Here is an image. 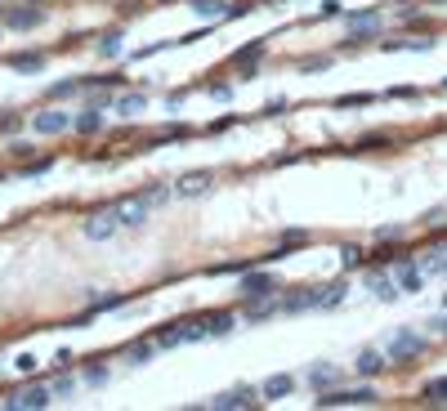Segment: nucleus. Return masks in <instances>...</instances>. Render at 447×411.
<instances>
[{
	"label": "nucleus",
	"instance_id": "c756f323",
	"mask_svg": "<svg viewBox=\"0 0 447 411\" xmlns=\"http://www.w3.org/2000/svg\"><path fill=\"white\" fill-rule=\"evenodd\" d=\"M76 90H81V81H54V86L45 90V94H50V99H72Z\"/></svg>",
	"mask_w": 447,
	"mask_h": 411
},
{
	"label": "nucleus",
	"instance_id": "e433bc0d",
	"mask_svg": "<svg viewBox=\"0 0 447 411\" xmlns=\"http://www.w3.org/2000/svg\"><path fill=\"white\" fill-rule=\"evenodd\" d=\"M32 152H36V148H32L27 139H14V143H9V156H14V161H27Z\"/></svg>",
	"mask_w": 447,
	"mask_h": 411
},
{
	"label": "nucleus",
	"instance_id": "6ab92c4d",
	"mask_svg": "<svg viewBox=\"0 0 447 411\" xmlns=\"http://www.w3.org/2000/svg\"><path fill=\"white\" fill-rule=\"evenodd\" d=\"M425 269H416V264H407V269L403 273H398V291H403V295H420V291H425Z\"/></svg>",
	"mask_w": 447,
	"mask_h": 411
},
{
	"label": "nucleus",
	"instance_id": "6e6552de",
	"mask_svg": "<svg viewBox=\"0 0 447 411\" xmlns=\"http://www.w3.org/2000/svg\"><path fill=\"white\" fill-rule=\"evenodd\" d=\"M112 210H116V224L121 228H143V224H148V215H152V206L143 201V197H130V201L112 206Z\"/></svg>",
	"mask_w": 447,
	"mask_h": 411
},
{
	"label": "nucleus",
	"instance_id": "412c9836",
	"mask_svg": "<svg viewBox=\"0 0 447 411\" xmlns=\"http://www.w3.org/2000/svg\"><path fill=\"white\" fill-rule=\"evenodd\" d=\"M420 403H425V407H447V376L429 380L425 389H420Z\"/></svg>",
	"mask_w": 447,
	"mask_h": 411
},
{
	"label": "nucleus",
	"instance_id": "f704fd0d",
	"mask_svg": "<svg viewBox=\"0 0 447 411\" xmlns=\"http://www.w3.org/2000/svg\"><path fill=\"white\" fill-rule=\"evenodd\" d=\"M50 166H54L50 156H41V161H27V166H22L18 175H22V179H36V175H45V170H50Z\"/></svg>",
	"mask_w": 447,
	"mask_h": 411
},
{
	"label": "nucleus",
	"instance_id": "393cba45",
	"mask_svg": "<svg viewBox=\"0 0 447 411\" xmlns=\"http://www.w3.org/2000/svg\"><path fill=\"white\" fill-rule=\"evenodd\" d=\"M121 41H126V36H121V27L103 32V36H99V54H103V58H116V54H121Z\"/></svg>",
	"mask_w": 447,
	"mask_h": 411
},
{
	"label": "nucleus",
	"instance_id": "49530a36",
	"mask_svg": "<svg viewBox=\"0 0 447 411\" xmlns=\"http://www.w3.org/2000/svg\"><path fill=\"white\" fill-rule=\"evenodd\" d=\"M211 99H220V103L233 99V86H211Z\"/></svg>",
	"mask_w": 447,
	"mask_h": 411
},
{
	"label": "nucleus",
	"instance_id": "f257e3e1",
	"mask_svg": "<svg viewBox=\"0 0 447 411\" xmlns=\"http://www.w3.org/2000/svg\"><path fill=\"white\" fill-rule=\"evenodd\" d=\"M345 295H349V282H345V277H335V282H327V286H309V291L286 295L282 299V313H322V309L345 304Z\"/></svg>",
	"mask_w": 447,
	"mask_h": 411
},
{
	"label": "nucleus",
	"instance_id": "a211bd4d",
	"mask_svg": "<svg viewBox=\"0 0 447 411\" xmlns=\"http://www.w3.org/2000/svg\"><path fill=\"white\" fill-rule=\"evenodd\" d=\"M41 22H45V9H9L5 14V27H14V32L41 27Z\"/></svg>",
	"mask_w": 447,
	"mask_h": 411
},
{
	"label": "nucleus",
	"instance_id": "5701e85b",
	"mask_svg": "<svg viewBox=\"0 0 447 411\" xmlns=\"http://www.w3.org/2000/svg\"><path fill=\"white\" fill-rule=\"evenodd\" d=\"M152 353H156L152 335H148V340H135V344H126V358H130V367H143V362H148Z\"/></svg>",
	"mask_w": 447,
	"mask_h": 411
},
{
	"label": "nucleus",
	"instance_id": "7ed1b4c3",
	"mask_svg": "<svg viewBox=\"0 0 447 411\" xmlns=\"http://www.w3.org/2000/svg\"><path fill=\"white\" fill-rule=\"evenodd\" d=\"M429 349V340L420 331H412V326H403V331H394V340L385 344V353H389L394 362H412V358H420Z\"/></svg>",
	"mask_w": 447,
	"mask_h": 411
},
{
	"label": "nucleus",
	"instance_id": "cd10ccee",
	"mask_svg": "<svg viewBox=\"0 0 447 411\" xmlns=\"http://www.w3.org/2000/svg\"><path fill=\"white\" fill-rule=\"evenodd\" d=\"M139 197H143V201H148V206H152V210H156V206H166V201H171V197H175V188H166V184H156V188H148V192H139Z\"/></svg>",
	"mask_w": 447,
	"mask_h": 411
},
{
	"label": "nucleus",
	"instance_id": "9d476101",
	"mask_svg": "<svg viewBox=\"0 0 447 411\" xmlns=\"http://www.w3.org/2000/svg\"><path fill=\"white\" fill-rule=\"evenodd\" d=\"M32 130H36V135H63V130H72V112H63V107L36 112L32 116Z\"/></svg>",
	"mask_w": 447,
	"mask_h": 411
},
{
	"label": "nucleus",
	"instance_id": "dca6fc26",
	"mask_svg": "<svg viewBox=\"0 0 447 411\" xmlns=\"http://www.w3.org/2000/svg\"><path fill=\"white\" fill-rule=\"evenodd\" d=\"M152 344H156V349H179V344H188V322H171L166 331H152Z\"/></svg>",
	"mask_w": 447,
	"mask_h": 411
},
{
	"label": "nucleus",
	"instance_id": "4be33fe9",
	"mask_svg": "<svg viewBox=\"0 0 447 411\" xmlns=\"http://www.w3.org/2000/svg\"><path fill=\"white\" fill-rule=\"evenodd\" d=\"M269 50V41H264V36H255V41H246L241 45V50L233 54V67H241V63H260V54Z\"/></svg>",
	"mask_w": 447,
	"mask_h": 411
},
{
	"label": "nucleus",
	"instance_id": "c03bdc74",
	"mask_svg": "<svg viewBox=\"0 0 447 411\" xmlns=\"http://www.w3.org/2000/svg\"><path fill=\"white\" fill-rule=\"evenodd\" d=\"M362 148H389V135H367V139H362Z\"/></svg>",
	"mask_w": 447,
	"mask_h": 411
},
{
	"label": "nucleus",
	"instance_id": "c9c22d12",
	"mask_svg": "<svg viewBox=\"0 0 447 411\" xmlns=\"http://www.w3.org/2000/svg\"><path fill=\"white\" fill-rule=\"evenodd\" d=\"M309 241V228H282V246H300Z\"/></svg>",
	"mask_w": 447,
	"mask_h": 411
},
{
	"label": "nucleus",
	"instance_id": "39448f33",
	"mask_svg": "<svg viewBox=\"0 0 447 411\" xmlns=\"http://www.w3.org/2000/svg\"><path fill=\"white\" fill-rule=\"evenodd\" d=\"M50 403H54L50 384H27V389H14V393L5 398L9 411H41V407H50Z\"/></svg>",
	"mask_w": 447,
	"mask_h": 411
},
{
	"label": "nucleus",
	"instance_id": "a19ab883",
	"mask_svg": "<svg viewBox=\"0 0 447 411\" xmlns=\"http://www.w3.org/2000/svg\"><path fill=\"white\" fill-rule=\"evenodd\" d=\"M443 220H447V206H434V210L420 215V224H443Z\"/></svg>",
	"mask_w": 447,
	"mask_h": 411
},
{
	"label": "nucleus",
	"instance_id": "0eeeda50",
	"mask_svg": "<svg viewBox=\"0 0 447 411\" xmlns=\"http://www.w3.org/2000/svg\"><path fill=\"white\" fill-rule=\"evenodd\" d=\"M81 233H86L90 241H112L121 233V224H116V210H99V215H90L86 224H81Z\"/></svg>",
	"mask_w": 447,
	"mask_h": 411
},
{
	"label": "nucleus",
	"instance_id": "f03ea898",
	"mask_svg": "<svg viewBox=\"0 0 447 411\" xmlns=\"http://www.w3.org/2000/svg\"><path fill=\"white\" fill-rule=\"evenodd\" d=\"M313 403H318V407H371V403H380V393L371 389V384H358V389L331 384V389H322Z\"/></svg>",
	"mask_w": 447,
	"mask_h": 411
},
{
	"label": "nucleus",
	"instance_id": "f8f14e48",
	"mask_svg": "<svg viewBox=\"0 0 447 411\" xmlns=\"http://www.w3.org/2000/svg\"><path fill=\"white\" fill-rule=\"evenodd\" d=\"M211 184H215L211 170H188L175 179V197H201V192H211Z\"/></svg>",
	"mask_w": 447,
	"mask_h": 411
},
{
	"label": "nucleus",
	"instance_id": "9b49d317",
	"mask_svg": "<svg viewBox=\"0 0 447 411\" xmlns=\"http://www.w3.org/2000/svg\"><path fill=\"white\" fill-rule=\"evenodd\" d=\"M345 380V371L335 367V362H318V367H309L305 371V384L313 393H322V389H331V384H340Z\"/></svg>",
	"mask_w": 447,
	"mask_h": 411
},
{
	"label": "nucleus",
	"instance_id": "864d4df0",
	"mask_svg": "<svg viewBox=\"0 0 447 411\" xmlns=\"http://www.w3.org/2000/svg\"><path fill=\"white\" fill-rule=\"evenodd\" d=\"M443 90H447V81H443Z\"/></svg>",
	"mask_w": 447,
	"mask_h": 411
},
{
	"label": "nucleus",
	"instance_id": "37998d69",
	"mask_svg": "<svg viewBox=\"0 0 447 411\" xmlns=\"http://www.w3.org/2000/svg\"><path fill=\"white\" fill-rule=\"evenodd\" d=\"M398 237H403V228H398V224H389V228H376V241H398Z\"/></svg>",
	"mask_w": 447,
	"mask_h": 411
},
{
	"label": "nucleus",
	"instance_id": "58836bf2",
	"mask_svg": "<svg viewBox=\"0 0 447 411\" xmlns=\"http://www.w3.org/2000/svg\"><path fill=\"white\" fill-rule=\"evenodd\" d=\"M18 126H22V116H18V112H5V116H0V135H14Z\"/></svg>",
	"mask_w": 447,
	"mask_h": 411
},
{
	"label": "nucleus",
	"instance_id": "b1692460",
	"mask_svg": "<svg viewBox=\"0 0 447 411\" xmlns=\"http://www.w3.org/2000/svg\"><path fill=\"white\" fill-rule=\"evenodd\" d=\"M9 67H14V72H41L45 54H9Z\"/></svg>",
	"mask_w": 447,
	"mask_h": 411
},
{
	"label": "nucleus",
	"instance_id": "ea45409f",
	"mask_svg": "<svg viewBox=\"0 0 447 411\" xmlns=\"http://www.w3.org/2000/svg\"><path fill=\"white\" fill-rule=\"evenodd\" d=\"M14 367H18V376H32V371H36V358H32V353H18Z\"/></svg>",
	"mask_w": 447,
	"mask_h": 411
},
{
	"label": "nucleus",
	"instance_id": "603ef678",
	"mask_svg": "<svg viewBox=\"0 0 447 411\" xmlns=\"http://www.w3.org/2000/svg\"><path fill=\"white\" fill-rule=\"evenodd\" d=\"M0 184H5V175H0Z\"/></svg>",
	"mask_w": 447,
	"mask_h": 411
},
{
	"label": "nucleus",
	"instance_id": "20e7f679",
	"mask_svg": "<svg viewBox=\"0 0 447 411\" xmlns=\"http://www.w3.org/2000/svg\"><path fill=\"white\" fill-rule=\"evenodd\" d=\"M264 398H260V389H251V384H237V389H224V393H215L211 403H206V411H246V407H260Z\"/></svg>",
	"mask_w": 447,
	"mask_h": 411
},
{
	"label": "nucleus",
	"instance_id": "2f4dec72",
	"mask_svg": "<svg viewBox=\"0 0 447 411\" xmlns=\"http://www.w3.org/2000/svg\"><path fill=\"white\" fill-rule=\"evenodd\" d=\"M376 103V94H345V99H335V107H371Z\"/></svg>",
	"mask_w": 447,
	"mask_h": 411
},
{
	"label": "nucleus",
	"instance_id": "a18cd8bd",
	"mask_svg": "<svg viewBox=\"0 0 447 411\" xmlns=\"http://www.w3.org/2000/svg\"><path fill=\"white\" fill-rule=\"evenodd\" d=\"M394 99H420V90H416V86H398Z\"/></svg>",
	"mask_w": 447,
	"mask_h": 411
},
{
	"label": "nucleus",
	"instance_id": "09e8293b",
	"mask_svg": "<svg viewBox=\"0 0 447 411\" xmlns=\"http://www.w3.org/2000/svg\"><path fill=\"white\" fill-rule=\"evenodd\" d=\"M398 18H403V22H420L425 14H420V9H412V5H407V9H403V14H398Z\"/></svg>",
	"mask_w": 447,
	"mask_h": 411
},
{
	"label": "nucleus",
	"instance_id": "3c124183",
	"mask_svg": "<svg viewBox=\"0 0 447 411\" xmlns=\"http://www.w3.org/2000/svg\"><path fill=\"white\" fill-rule=\"evenodd\" d=\"M443 309H447V291H443Z\"/></svg>",
	"mask_w": 447,
	"mask_h": 411
},
{
	"label": "nucleus",
	"instance_id": "423d86ee",
	"mask_svg": "<svg viewBox=\"0 0 447 411\" xmlns=\"http://www.w3.org/2000/svg\"><path fill=\"white\" fill-rule=\"evenodd\" d=\"M237 291H241V299H264V295H277V291H282V282H277L273 273H251V269H246V277L237 282Z\"/></svg>",
	"mask_w": 447,
	"mask_h": 411
},
{
	"label": "nucleus",
	"instance_id": "c85d7f7f",
	"mask_svg": "<svg viewBox=\"0 0 447 411\" xmlns=\"http://www.w3.org/2000/svg\"><path fill=\"white\" fill-rule=\"evenodd\" d=\"M362 22H380V9H354V14H345V27H362Z\"/></svg>",
	"mask_w": 447,
	"mask_h": 411
},
{
	"label": "nucleus",
	"instance_id": "ddd939ff",
	"mask_svg": "<svg viewBox=\"0 0 447 411\" xmlns=\"http://www.w3.org/2000/svg\"><path fill=\"white\" fill-rule=\"evenodd\" d=\"M389 367V353H385V349H362V353L354 358V371L362 380H371V376H380V371Z\"/></svg>",
	"mask_w": 447,
	"mask_h": 411
},
{
	"label": "nucleus",
	"instance_id": "2eb2a0df",
	"mask_svg": "<svg viewBox=\"0 0 447 411\" xmlns=\"http://www.w3.org/2000/svg\"><path fill=\"white\" fill-rule=\"evenodd\" d=\"M291 389H295V376H269L260 384V398L264 403H282V398H291Z\"/></svg>",
	"mask_w": 447,
	"mask_h": 411
},
{
	"label": "nucleus",
	"instance_id": "72a5a7b5",
	"mask_svg": "<svg viewBox=\"0 0 447 411\" xmlns=\"http://www.w3.org/2000/svg\"><path fill=\"white\" fill-rule=\"evenodd\" d=\"M72 389H76V380H72V376H54V380H50V393H54V398H67Z\"/></svg>",
	"mask_w": 447,
	"mask_h": 411
},
{
	"label": "nucleus",
	"instance_id": "4c0bfd02",
	"mask_svg": "<svg viewBox=\"0 0 447 411\" xmlns=\"http://www.w3.org/2000/svg\"><path fill=\"white\" fill-rule=\"evenodd\" d=\"M251 9H255L251 0H237V5H224V18H246Z\"/></svg>",
	"mask_w": 447,
	"mask_h": 411
},
{
	"label": "nucleus",
	"instance_id": "8fccbe9b",
	"mask_svg": "<svg viewBox=\"0 0 447 411\" xmlns=\"http://www.w3.org/2000/svg\"><path fill=\"white\" fill-rule=\"evenodd\" d=\"M282 107H286V99H269V103H264V112H269V116H277Z\"/></svg>",
	"mask_w": 447,
	"mask_h": 411
},
{
	"label": "nucleus",
	"instance_id": "aec40b11",
	"mask_svg": "<svg viewBox=\"0 0 447 411\" xmlns=\"http://www.w3.org/2000/svg\"><path fill=\"white\" fill-rule=\"evenodd\" d=\"M112 107H116L121 116H139L143 107H148V94H143V90H130V94H116V99H112Z\"/></svg>",
	"mask_w": 447,
	"mask_h": 411
},
{
	"label": "nucleus",
	"instance_id": "f3484780",
	"mask_svg": "<svg viewBox=\"0 0 447 411\" xmlns=\"http://www.w3.org/2000/svg\"><path fill=\"white\" fill-rule=\"evenodd\" d=\"M72 130H76V135H99V130H103V112L86 103L76 116H72Z\"/></svg>",
	"mask_w": 447,
	"mask_h": 411
},
{
	"label": "nucleus",
	"instance_id": "1a4fd4ad",
	"mask_svg": "<svg viewBox=\"0 0 447 411\" xmlns=\"http://www.w3.org/2000/svg\"><path fill=\"white\" fill-rule=\"evenodd\" d=\"M282 313V299L277 295H264V299H241V322H269Z\"/></svg>",
	"mask_w": 447,
	"mask_h": 411
},
{
	"label": "nucleus",
	"instance_id": "4468645a",
	"mask_svg": "<svg viewBox=\"0 0 447 411\" xmlns=\"http://www.w3.org/2000/svg\"><path fill=\"white\" fill-rule=\"evenodd\" d=\"M367 286H371V295H376L380 304H394V299L403 295V291H398V282H394L389 273H367Z\"/></svg>",
	"mask_w": 447,
	"mask_h": 411
},
{
	"label": "nucleus",
	"instance_id": "bb28decb",
	"mask_svg": "<svg viewBox=\"0 0 447 411\" xmlns=\"http://www.w3.org/2000/svg\"><path fill=\"white\" fill-rule=\"evenodd\" d=\"M420 269H425V273H443L447 269V246H434L429 255L420 260Z\"/></svg>",
	"mask_w": 447,
	"mask_h": 411
},
{
	"label": "nucleus",
	"instance_id": "a878e982",
	"mask_svg": "<svg viewBox=\"0 0 447 411\" xmlns=\"http://www.w3.org/2000/svg\"><path fill=\"white\" fill-rule=\"evenodd\" d=\"M192 14L197 18H224V0H192Z\"/></svg>",
	"mask_w": 447,
	"mask_h": 411
},
{
	"label": "nucleus",
	"instance_id": "473e14b6",
	"mask_svg": "<svg viewBox=\"0 0 447 411\" xmlns=\"http://www.w3.org/2000/svg\"><path fill=\"white\" fill-rule=\"evenodd\" d=\"M340 264H345V269H358V264H362V246H354V241L340 246Z\"/></svg>",
	"mask_w": 447,
	"mask_h": 411
},
{
	"label": "nucleus",
	"instance_id": "7c9ffc66",
	"mask_svg": "<svg viewBox=\"0 0 447 411\" xmlns=\"http://www.w3.org/2000/svg\"><path fill=\"white\" fill-rule=\"evenodd\" d=\"M295 67H300V72H322V67H331V54H313V58H300Z\"/></svg>",
	"mask_w": 447,
	"mask_h": 411
},
{
	"label": "nucleus",
	"instance_id": "79ce46f5",
	"mask_svg": "<svg viewBox=\"0 0 447 411\" xmlns=\"http://www.w3.org/2000/svg\"><path fill=\"white\" fill-rule=\"evenodd\" d=\"M86 384H107V367H86Z\"/></svg>",
	"mask_w": 447,
	"mask_h": 411
},
{
	"label": "nucleus",
	"instance_id": "de8ad7c7",
	"mask_svg": "<svg viewBox=\"0 0 447 411\" xmlns=\"http://www.w3.org/2000/svg\"><path fill=\"white\" fill-rule=\"evenodd\" d=\"M318 18H340V5H331V0H327V5L318 9Z\"/></svg>",
	"mask_w": 447,
	"mask_h": 411
}]
</instances>
